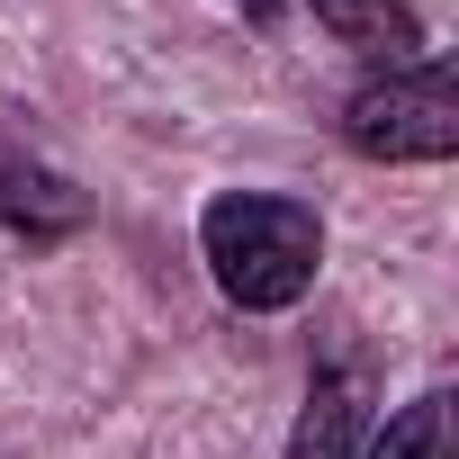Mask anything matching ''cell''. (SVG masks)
Returning <instances> with one entry per match:
<instances>
[{"label": "cell", "mask_w": 459, "mask_h": 459, "mask_svg": "<svg viewBox=\"0 0 459 459\" xmlns=\"http://www.w3.org/2000/svg\"><path fill=\"white\" fill-rule=\"evenodd\" d=\"M198 262L244 316H289L325 271V216L271 189H216L198 207Z\"/></svg>", "instance_id": "6da1fadb"}, {"label": "cell", "mask_w": 459, "mask_h": 459, "mask_svg": "<svg viewBox=\"0 0 459 459\" xmlns=\"http://www.w3.org/2000/svg\"><path fill=\"white\" fill-rule=\"evenodd\" d=\"M342 144L360 162H450L459 153V73H450V55L369 73L342 100Z\"/></svg>", "instance_id": "7a4b0ae2"}, {"label": "cell", "mask_w": 459, "mask_h": 459, "mask_svg": "<svg viewBox=\"0 0 459 459\" xmlns=\"http://www.w3.org/2000/svg\"><path fill=\"white\" fill-rule=\"evenodd\" d=\"M360 423H369V360H325L307 378V405H298V432H289V459H360Z\"/></svg>", "instance_id": "3957f363"}, {"label": "cell", "mask_w": 459, "mask_h": 459, "mask_svg": "<svg viewBox=\"0 0 459 459\" xmlns=\"http://www.w3.org/2000/svg\"><path fill=\"white\" fill-rule=\"evenodd\" d=\"M0 225L28 235V244H64V235L91 225V198L46 162H0Z\"/></svg>", "instance_id": "277c9868"}, {"label": "cell", "mask_w": 459, "mask_h": 459, "mask_svg": "<svg viewBox=\"0 0 459 459\" xmlns=\"http://www.w3.org/2000/svg\"><path fill=\"white\" fill-rule=\"evenodd\" d=\"M307 10H316V28L333 46H351L369 64H414L423 55V19L405 10V0H307Z\"/></svg>", "instance_id": "5b68a950"}, {"label": "cell", "mask_w": 459, "mask_h": 459, "mask_svg": "<svg viewBox=\"0 0 459 459\" xmlns=\"http://www.w3.org/2000/svg\"><path fill=\"white\" fill-rule=\"evenodd\" d=\"M360 459H450V396L423 387L414 405H396V414L360 441Z\"/></svg>", "instance_id": "8992f818"}, {"label": "cell", "mask_w": 459, "mask_h": 459, "mask_svg": "<svg viewBox=\"0 0 459 459\" xmlns=\"http://www.w3.org/2000/svg\"><path fill=\"white\" fill-rule=\"evenodd\" d=\"M244 10H253V19H262V28H271V19H280V0H244Z\"/></svg>", "instance_id": "52a82bcc"}]
</instances>
